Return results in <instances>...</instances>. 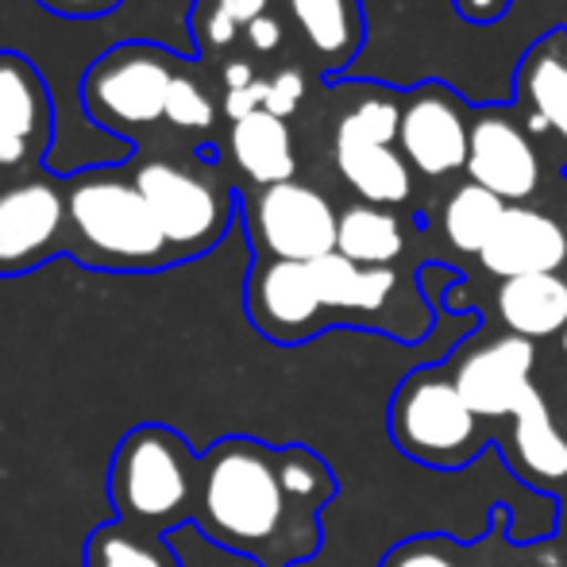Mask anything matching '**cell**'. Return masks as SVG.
<instances>
[{"mask_svg": "<svg viewBox=\"0 0 567 567\" xmlns=\"http://www.w3.org/2000/svg\"><path fill=\"white\" fill-rule=\"evenodd\" d=\"M390 436L410 460L452 471L478 449V417L467 410L452 379L433 367L410 374L390 402Z\"/></svg>", "mask_w": 567, "mask_h": 567, "instance_id": "277c9868", "label": "cell"}, {"mask_svg": "<svg viewBox=\"0 0 567 567\" xmlns=\"http://www.w3.org/2000/svg\"><path fill=\"white\" fill-rule=\"evenodd\" d=\"M506 209L509 205L502 197H494L491 189L475 186V182H463L449 197V205H444V236H449L455 251L478 255L491 244L494 228H498Z\"/></svg>", "mask_w": 567, "mask_h": 567, "instance_id": "603a6c76", "label": "cell"}, {"mask_svg": "<svg viewBox=\"0 0 567 567\" xmlns=\"http://www.w3.org/2000/svg\"><path fill=\"white\" fill-rule=\"evenodd\" d=\"M537 367V348L533 340L522 337H502L483 348L467 351L455 367L452 382L467 410L483 417H506L522 405V398L533 390L529 374Z\"/></svg>", "mask_w": 567, "mask_h": 567, "instance_id": "30bf717a", "label": "cell"}, {"mask_svg": "<svg viewBox=\"0 0 567 567\" xmlns=\"http://www.w3.org/2000/svg\"><path fill=\"white\" fill-rule=\"evenodd\" d=\"M498 317L509 337L545 340L567 329V278L525 275L498 286Z\"/></svg>", "mask_w": 567, "mask_h": 567, "instance_id": "ac0fdd59", "label": "cell"}, {"mask_svg": "<svg viewBox=\"0 0 567 567\" xmlns=\"http://www.w3.org/2000/svg\"><path fill=\"white\" fill-rule=\"evenodd\" d=\"M332 155H337V171L340 178L363 197V205H402L410 202V163L398 155L394 147H382V143H367L355 135L337 132L332 140Z\"/></svg>", "mask_w": 567, "mask_h": 567, "instance_id": "2e32d148", "label": "cell"}, {"mask_svg": "<svg viewBox=\"0 0 567 567\" xmlns=\"http://www.w3.org/2000/svg\"><path fill=\"white\" fill-rule=\"evenodd\" d=\"M228 147L236 166L255 182V186H282L293 182L298 155H293V135L282 116H270L267 109L244 116L231 124Z\"/></svg>", "mask_w": 567, "mask_h": 567, "instance_id": "e0dca14e", "label": "cell"}, {"mask_svg": "<svg viewBox=\"0 0 567 567\" xmlns=\"http://www.w3.org/2000/svg\"><path fill=\"white\" fill-rule=\"evenodd\" d=\"M247 43L262 54L278 51V43H282V23H278L275 16H259V20L247 23Z\"/></svg>", "mask_w": 567, "mask_h": 567, "instance_id": "f1b7e54d", "label": "cell"}, {"mask_svg": "<svg viewBox=\"0 0 567 567\" xmlns=\"http://www.w3.org/2000/svg\"><path fill=\"white\" fill-rule=\"evenodd\" d=\"M567 259V231L540 209L509 205L494 228L491 244L478 251V262L494 278H525V275H556Z\"/></svg>", "mask_w": 567, "mask_h": 567, "instance_id": "7c38bea8", "label": "cell"}, {"mask_svg": "<svg viewBox=\"0 0 567 567\" xmlns=\"http://www.w3.org/2000/svg\"><path fill=\"white\" fill-rule=\"evenodd\" d=\"M85 567H182L163 533L127 522H105L85 540Z\"/></svg>", "mask_w": 567, "mask_h": 567, "instance_id": "ffe728a7", "label": "cell"}, {"mask_svg": "<svg viewBox=\"0 0 567 567\" xmlns=\"http://www.w3.org/2000/svg\"><path fill=\"white\" fill-rule=\"evenodd\" d=\"M267 105V78H255L251 85H244V90H228L225 93V116L236 124V120L259 113V109Z\"/></svg>", "mask_w": 567, "mask_h": 567, "instance_id": "83f0119b", "label": "cell"}, {"mask_svg": "<svg viewBox=\"0 0 567 567\" xmlns=\"http://www.w3.org/2000/svg\"><path fill=\"white\" fill-rule=\"evenodd\" d=\"M290 12L324 66L351 62L359 47V16L351 0H290Z\"/></svg>", "mask_w": 567, "mask_h": 567, "instance_id": "44dd1931", "label": "cell"}, {"mask_svg": "<svg viewBox=\"0 0 567 567\" xmlns=\"http://www.w3.org/2000/svg\"><path fill=\"white\" fill-rule=\"evenodd\" d=\"M132 182L147 197L151 213L178 259H194L225 236L231 220V194L213 178L166 163V158H151L132 174Z\"/></svg>", "mask_w": 567, "mask_h": 567, "instance_id": "5b68a950", "label": "cell"}, {"mask_svg": "<svg viewBox=\"0 0 567 567\" xmlns=\"http://www.w3.org/2000/svg\"><path fill=\"white\" fill-rule=\"evenodd\" d=\"M514 444L522 455L525 471L540 478H564L567 475V441L556 433L553 413H548L540 390L533 386L514 410Z\"/></svg>", "mask_w": 567, "mask_h": 567, "instance_id": "7402d4cb", "label": "cell"}, {"mask_svg": "<svg viewBox=\"0 0 567 567\" xmlns=\"http://www.w3.org/2000/svg\"><path fill=\"white\" fill-rule=\"evenodd\" d=\"M332 494L337 478L317 452L225 436L202 455L189 525L262 567H293L321 545L317 514Z\"/></svg>", "mask_w": 567, "mask_h": 567, "instance_id": "6da1fadb", "label": "cell"}, {"mask_svg": "<svg viewBox=\"0 0 567 567\" xmlns=\"http://www.w3.org/2000/svg\"><path fill=\"white\" fill-rule=\"evenodd\" d=\"M174 66L166 51L147 43H127L101 54L85 74L82 101L97 124L140 127L166 116V97L174 85Z\"/></svg>", "mask_w": 567, "mask_h": 567, "instance_id": "8992f818", "label": "cell"}, {"mask_svg": "<svg viewBox=\"0 0 567 567\" xmlns=\"http://www.w3.org/2000/svg\"><path fill=\"white\" fill-rule=\"evenodd\" d=\"M337 132L343 135H355V140H367V143H382V147H390V143L398 140V132H402V105H398L394 97H386V93H374V97H363L351 113L340 116Z\"/></svg>", "mask_w": 567, "mask_h": 567, "instance_id": "cb8c5ba5", "label": "cell"}, {"mask_svg": "<svg viewBox=\"0 0 567 567\" xmlns=\"http://www.w3.org/2000/svg\"><path fill=\"white\" fill-rule=\"evenodd\" d=\"M202 455L171 425H140L116 444L109 463V502L116 517L151 533L194 522Z\"/></svg>", "mask_w": 567, "mask_h": 567, "instance_id": "3957f363", "label": "cell"}, {"mask_svg": "<svg viewBox=\"0 0 567 567\" xmlns=\"http://www.w3.org/2000/svg\"><path fill=\"white\" fill-rule=\"evenodd\" d=\"M306 101V74L301 70H278L275 78H267V113L270 116H290L293 109Z\"/></svg>", "mask_w": 567, "mask_h": 567, "instance_id": "484cf974", "label": "cell"}, {"mask_svg": "<svg viewBox=\"0 0 567 567\" xmlns=\"http://www.w3.org/2000/svg\"><path fill=\"white\" fill-rule=\"evenodd\" d=\"M398 143H402V158L413 171H421L425 178H444V174L467 166L471 127L449 90L425 85L402 109Z\"/></svg>", "mask_w": 567, "mask_h": 567, "instance_id": "9c48e42d", "label": "cell"}, {"mask_svg": "<svg viewBox=\"0 0 567 567\" xmlns=\"http://www.w3.org/2000/svg\"><path fill=\"white\" fill-rule=\"evenodd\" d=\"M564 355H567V329H564Z\"/></svg>", "mask_w": 567, "mask_h": 567, "instance_id": "836d02e7", "label": "cell"}, {"mask_svg": "<svg viewBox=\"0 0 567 567\" xmlns=\"http://www.w3.org/2000/svg\"><path fill=\"white\" fill-rule=\"evenodd\" d=\"M382 567H460V564H455L452 556L444 553L441 540L421 537V540H410V545L394 548Z\"/></svg>", "mask_w": 567, "mask_h": 567, "instance_id": "4316f807", "label": "cell"}, {"mask_svg": "<svg viewBox=\"0 0 567 567\" xmlns=\"http://www.w3.org/2000/svg\"><path fill=\"white\" fill-rule=\"evenodd\" d=\"M66 255L93 270H163L182 262L135 182L90 171L66 186Z\"/></svg>", "mask_w": 567, "mask_h": 567, "instance_id": "7a4b0ae2", "label": "cell"}, {"mask_svg": "<svg viewBox=\"0 0 567 567\" xmlns=\"http://www.w3.org/2000/svg\"><path fill=\"white\" fill-rule=\"evenodd\" d=\"M166 120L174 127H186V132H205L217 120V109H213V101L205 97V90L194 78L178 74L171 85V97H166Z\"/></svg>", "mask_w": 567, "mask_h": 567, "instance_id": "d4e9b609", "label": "cell"}, {"mask_svg": "<svg viewBox=\"0 0 567 567\" xmlns=\"http://www.w3.org/2000/svg\"><path fill=\"white\" fill-rule=\"evenodd\" d=\"M51 132V105L39 74L16 54H0V166H20Z\"/></svg>", "mask_w": 567, "mask_h": 567, "instance_id": "4fadbf2b", "label": "cell"}, {"mask_svg": "<svg viewBox=\"0 0 567 567\" xmlns=\"http://www.w3.org/2000/svg\"><path fill=\"white\" fill-rule=\"evenodd\" d=\"M337 251L359 267H390L405 251L402 220L379 205H351L340 213Z\"/></svg>", "mask_w": 567, "mask_h": 567, "instance_id": "d6986e66", "label": "cell"}, {"mask_svg": "<svg viewBox=\"0 0 567 567\" xmlns=\"http://www.w3.org/2000/svg\"><path fill=\"white\" fill-rule=\"evenodd\" d=\"M467 178L475 186L491 189L506 205H517L540 186V158L533 151L529 135L506 113H483L471 124L467 147Z\"/></svg>", "mask_w": 567, "mask_h": 567, "instance_id": "8fae6325", "label": "cell"}, {"mask_svg": "<svg viewBox=\"0 0 567 567\" xmlns=\"http://www.w3.org/2000/svg\"><path fill=\"white\" fill-rule=\"evenodd\" d=\"M267 4L270 0H217V8H225L236 23H251L259 16H267Z\"/></svg>", "mask_w": 567, "mask_h": 567, "instance_id": "1f68e13d", "label": "cell"}, {"mask_svg": "<svg viewBox=\"0 0 567 567\" xmlns=\"http://www.w3.org/2000/svg\"><path fill=\"white\" fill-rule=\"evenodd\" d=\"M51 12H59V16H101V12H109V8H116V0H43Z\"/></svg>", "mask_w": 567, "mask_h": 567, "instance_id": "4dcf8cb0", "label": "cell"}, {"mask_svg": "<svg viewBox=\"0 0 567 567\" xmlns=\"http://www.w3.org/2000/svg\"><path fill=\"white\" fill-rule=\"evenodd\" d=\"M309 290H313L317 324H329V313H355V321L374 317L390 306L398 275L390 267H359L340 251L309 262Z\"/></svg>", "mask_w": 567, "mask_h": 567, "instance_id": "5bb4252c", "label": "cell"}, {"mask_svg": "<svg viewBox=\"0 0 567 567\" xmlns=\"http://www.w3.org/2000/svg\"><path fill=\"white\" fill-rule=\"evenodd\" d=\"M251 82H255V70L247 66V62H228V70H225L228 90H244V85H251Z\"/></svg>", "mask_w": 567, "mask_h": 567, "instance_id": "d6a6232c", "label": "cell"}, {"mask_svg": "<svg viewBox=\"0 0 567 567\" xmlns=\"http://www.w3.org/2000/svg\"><path fill=\"white\" fill-rule=\"evenodd\" d=\"M66 194L54 182L28 178L0 189V278L66 251Z\"/></svg>", "mask_w": 567, "mask_h": 567, "instance_id": "ba28073f", "label": "cell"}, {"mask_svg": "<svg viewBox=\"0 0 567 567\" xmlns=\"http://www.w3.org/2000/svg\"><path fill=\"white\" fill-rule=\"evenodd\" d=\"M236 35H239V23L231 20L225 8H213V16L205 20V39H209V47H228Z\"/></svg>", "mask_w": 567, "mask_h": 567, "instance_id": "f546056e", "label": "cell"}, {"mask_svg": "<svg viewBox=\"0 0 567 567\" xmlns=\"http://www.w3.org/2000/svg\"><path fill=\"white\" fill-rule=\"evenodd\" d=\"M340 213L306 182L259 189L251 202V239L267 259L313 262L337 251Z\"/></svg>", "mask_w": 567, "mask_h": 567, "instance_id": "52a82bcc", "label": "cell"}, {"mask_svg": "<svg viewBox=\"0 0 567 567\" xmlns=\"http://www.w3.org/2000/svg\"><path fill=\"white\" fill-rule=\"evenodd\" d=\"M517 97L529 113L525 120L533 132L556 135L567 151V39L560 31L540 39L525 54L522 70H517Z\"/></svg>", "mask_w": 567, "mask_h": 567, "instance_id": "9a60e30c", "label": "cell"}]
</instances>
